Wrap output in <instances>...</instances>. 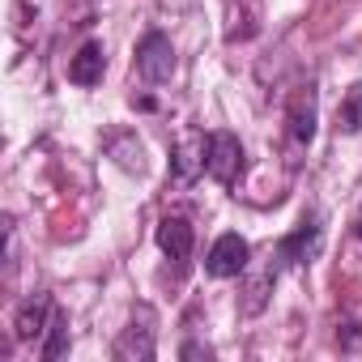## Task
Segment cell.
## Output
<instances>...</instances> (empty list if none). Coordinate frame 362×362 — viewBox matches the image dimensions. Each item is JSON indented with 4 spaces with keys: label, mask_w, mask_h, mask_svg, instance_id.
I'll use <instances>...</instances> for the list:
<instances>
[{
    "label": "cell",
    "mask_w": 362,
    "mask_h": 362,
    "mask_svg": "<svg viewBox=\"0 0 362 362\" xmlns=\"http://www.w3.org/2000/svg\"><path fill=\"white\" fill-rule=\"evenodd\" d=\"M337 341H341L345 349H358V345H362V324H345V337L337 332Z\"/></svg>",
    "instance_id": "obj_13"
},
{
    "label": "cell",
    "mask_w": 362,
    "mask_h": 362,
    "mask_svg": "<svg viewBox=\"0 0 362 362\" xmlns=\"http://www.w3.org/2000/svg\"><path fill=\"white\" fill-rule=\"evenodd\" d=\"M354 235L362 239V209H358V218H354Z\"/></svg>",
    "instance_id": "obj_14"
},
{
    "label": "cell",
    "mask_w": 362,
    "mask_h": 362,
    "mask_svg": "<svg viewBox=\"0 0 362 362\" xmlns=\"http://www.w3.org/2000/svg\"><path fill=\"white\" fill-rule=\"evenodd\" d=\"M103 73H107V52H103V43H98V39L81 43L77 56L69 60V81L81 86V90H90V86L103 81Z\"/></svg>",
    "instance_id": "obj_10"
},
{
    "label": "cell",
    "mask_w": 362,
    "mask_h": 362,
    "mask_svg": "<svg viewBox=\"0 0 362 362\" xmlns=\"http://www.w3.org/2000/svg\"><path fill=\"white\" fill-rule=\"evenodd\" d=\"M205 170H209V136L205 132H188L184 141L170 149V179L179 188H188V184H197Z\"/></svg>",
    "instance_id": "obj_4"
},
{
    "label": "cell",
    "mask_w": 362,
    "mask_h": 362,
    "mask_svg": "<svg viewBox=\"0 0 362 362\" xmlns=\"http://www.w3.org/2000/svg\"><path fill=\"white\" fill-rule=\"evenodd\" d=\"M192 243H197V235H192V222L188 218L166 214L158 222V247L166 252V260H175V269H184L192 260Z\"/></svg>",
    "instance_id": "obj_8"
},
{
    "label": "cell",
    "mask_w": 362,
    "mask_h": 362,
    "mask_svg": "<svg viewBox=\"0 0 362 362\" xmlns=\"http://www.w3.org/2000/svg\"><path fill=\"white\" fill-rule=\"evenodd\" d=\"M153 307L149 303H141L136 311H132V324L119 332V341H115V349H111V358L115 362H149L158 349H153Z\"/></svg>",
    "instance_id": "obj_3"
},
{
    "label": "cell",
    "mask_w": 362,
    "mask_h": 362,
    "mask_svg": "<svg viewBox=\"0 0 362 362\" xmlns=\"http://www.w3.org/2000/svg\"><path fill=\"white\" fill-rule=\"evenodd\" d=\"M337 128L341 132H362V81H354L349 90H345V98H341V107H337Z\"/></svg>",
    "instance_id": "obj_12"
},
{
    "label": "cell",
    "mask_w": 362,
    "mask_h": 362,
    "mask_svg": "<svg viewBox=\"0 0 362 362\" xmlns=\"http://www.w3.org/2000/svg\"><path fill=\"white\" fill-rule=\"evenodd\" d=\"M136 77L141 81H149V86H162V81H170L175 77V43L162 35V30H145L141 35V43H136Z\"/></svg>",
    "instance_id": "obj_2"
},
{
    "label": "cell",
    "mask_w": 362,
    "mask_h": 362,
    "mask_svg": "<svg viewBox=\"0 0 362 362\" xmlns=\"http://www.w3.org/2000/svg\"><path fill=\"white\" fill-rule=\"evenodd\" d=\"M52 311H56L52 294H30V298L13 311V337H18V341H35V337H43L47 324H52Z\"/></svg>",
    "instance_id": "obj_9"
},
{
    "label": "cell",
    "mask_w": 362,
    "mask_h": 362,
    "mask_svg": "<svg viewBox=\"0 0 362 362\" xmlns=\"http://www.w3.org/2000/svg\"><path fill=\"white\" fill-rule=\"evenodd\" d=\"M320 247H324V226H320V214H311V218H303V222L273 247L269 273L277 277L281 269H303V264H311V260L320 256Z\"/></svg>",
    "instance_id": "obj_1"
},
{
    "label": "cell",
    "mask_w": 362,
    "mask_h": 362,
    "mask_svg": "<svg viewBox=\"0 0 362 362\" xmlns=\"http://www.w3.org/2000/svg\"><path fill=\"white\" fill-rule=\"evenodd\" d=\"M286 132H290V145L294 149H307L315 141V86H298L294 98H290V111H286Z\"/></svg>",
    "instance_id": "obj_7"
},
{
    "label": "cell",
    "mask_w": 362,
    "mask_h": 362,
    "mask_svg": "<svg viewBox=\"0 0 362 362\" xmlns=\"http://www.w3.org/2000/svg\"><path fill=\"white\" fill-rule=\"evenodd\" d=\"M209 175L222 188H235L243 175V145L235 132H209Z\"/></svg>",
    "instance_id": "obj_6"
},
{
    "label": "cell",
    "mask_w": 362,
    "mask_h": 362,
    "mask_svg": "<svg viewBox=\"0 0 362 362\" xmlns=\"http://www.w3.org/2000/svg\"><path fill=\"white\" fill-rule=\"evenodd\" d=\"M69 341H73V337H69V315L56 307V311H52V324H47V341H43V349H39L43 362L64 358V354H69Z\"/></svg>",
    "instance_id": "obj_11"
},
{
    "label": "cell",
    "mask_w": 362,
    "mask_h": 362,
    "mask_svg": "<svg viewBox=\"0 0 362 362\" xmlns=\"http://www.w3.org/2000/svg\"><path fill=\"white\" fill-rule=\"evenodd\" d=\"M247 264H252V247H247V239L235 235V230L218 235L214 247H209V256H205V273H209V277H222V281L247 273Z\"/></svg>",
    "instance_id": "obj_5"
}]
</instances>
